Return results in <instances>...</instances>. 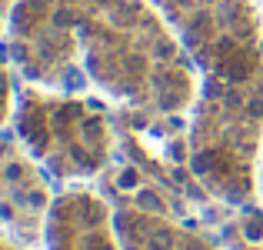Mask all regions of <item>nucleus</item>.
I'll return each mask as SVG.
<instances>
[{
    "instance_id": "nucleus-2",
    "label": "nucleus",
    "mask_w": 263,
    "mask_h": 250,
    "mask_svg": "<svg viewBox=\"0 0 263 250\" xmlns=\"http://www.w3.org/2000/svg\"><path fill=\"white\" fill-rule=\"evenodd\" d=\"M203 60L217 97L197 123V164L223 190L247 184L263 117V50L250 0H157Z\"/></svg>"
},
{
    "instance_id": "nucleus-1",
    "label": "nucleus",
    "mask_w": 263,
    "mask_h": 250,
    "mask_svg": "<svg viewBox=\"0 0 263 250\" xmlns=\"http://www.w3.org/2000/svg\"><path fill=\"white\" fill-rule=\"evenodd\" d=\"M10 47L47 83L87 80L143 107L193 97L190 67L143 0H20Z\"/></svg>"
},
{
    "instance_id": "nucleus-5",
    "label": "nucleus",
    "mask_w": 263,
    "mask_h": 250,
    "mask_svg": "<svg viewBox=\"0 0 263 250\" xmlns=\"http://www.w3.org/2000/svg\"><path fill=\"white\" fill-rule=\"evenodd\" d=\"M10 4H13V0H0V27H4V20H7V10H10Z\"/></svg>"
},
{
    "instance_id": "nucleus-4",
    "label": "nucleus",
    "mask_w": 263,
    "mask_h": 250,
    "mask_svg": "<svg viewBox=\"0 0 263 250\" xmlns=\"http://www.w3.org/2000/svg\"><path fill=\"white\" fill-rule=\"evenodd\" d=\"M7 114V77H4V67H0V117Z\"/></svg>"
},
{
    "instance_id": "nucleus-3",
    "label": "nucleus",
    "mask_w": 263,
    "mask_h": 250,
    "mask_svg": "<svg viewBox=\"0 0 263 250\" xmlns=\"http://www.w3.org/2000/svg\"><path fill=\"white\" fill-rule=\"evenodd\" d=\"M20 130L57 173H90L110 154V127L87 103L27 97Z\"/></svg>"
}]
</instances>
